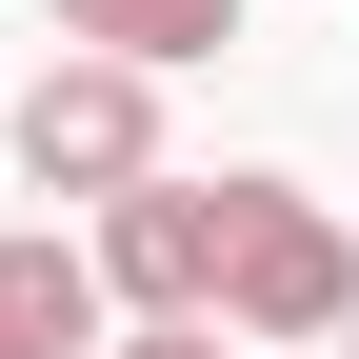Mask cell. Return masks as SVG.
I'll use <instances>...</instances> for the list:
<instances>
[{"instance_id":"cell-1","label":"cell","mask_w":359,"mask_h":359,"mask_svg":"<svg viewBox=\"0 0 359 359\" xmlns=\"http://www.w3.org/2000/svg\"><path fill=\"white\" fill-rule=\"evenodd\" d=\"M0 140H20L40 200L100 219V200H140V180H160V80H140V60H100V40H60V60L0 100Z\"/></svg>"},{"instance_id":"cell-6","label":"cell","mask_w":359,"mask_h":359,"mask_svg":"<svg viewBox=\"0 0 359 359\" xmlns=\"http://www.w3.org/2000/svg\"><path fill=\"white\" fill-rule=\"evenodd\" d=\"M120 359H240V320H120Z\"/></svg>"},{"instance_id":"cell-7","label":"cell","mask_w":359,"mask_h":359,"mask_svg":"<svg viewBox=\"0 0 359 359\" xmlns=\"http://www.w3.org/2000/svg\"><path fill=\"white\" fill-rule=\"evenodd\" d=\"M339 359H359V339H339Z\"/></svg>"},{"instance_id":"cell-2","label":"cell","mask_w":359,"mask_h":359,"mask_svg":"<svg viewBox=\"0 0 359 359\" xmlns=\"http://www.w3.org/2000/svg\"><path fill=\"white\" fill-rule=\"evenodd\" d=\"M219 320L240 339H359V240L339 200H299V180H219Z\"/></svg>"},{"instance_id":"cell-5","label":"cell","mask_w":359,"mask_h":359,"mask_svg":"<svg viewBox=\"0 0 359 359\" xmlns=\"http://www.w3.org/2000/svg\"><path fill=\"white\" fill-rule=\"evenodd\" d=\"M60 40H100V60H140V80H200L219 40H240V0H60Z\"/></svg>"},{"instance_id":"cell-4","label":"cell","mask_w":359,"mask_h":359,"mask_svg":"<svg viewBox=\"0 0 359 359\" xmlns=\"http://www.w3.org/2000/svg\"><path fill=\"white\" fill-rule=\"evenodd\" d=\"M0 359H120L100 240H0Z\"/></svg>"},{"instance_id":"cell-3","label":"cell","mask_w":359,"mask_h":359,"mask_svg":"<svg viewBox=\"0 0 359 359\" xmlns=\"http://www.w3.org/2000/svg\"><path fill=\"white\" fill-rule=\"evenodd\" d=\"M219 219H240V200L160 160L140 200H100V219H80V240H100V299H120V320H219Z\"/></svg>"}]
</instances>
